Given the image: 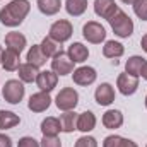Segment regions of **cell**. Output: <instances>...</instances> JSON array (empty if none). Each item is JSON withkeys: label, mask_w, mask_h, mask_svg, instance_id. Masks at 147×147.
Listing matches in <instances>:
<instances>
[{"label": "cell", "mask_w": 147, "mask_h": 147, "mask_svg": "<svg viewBox=\"0 0 147 147\" xmlns=\"http://www.w3.org/2000/svg\"><path fill=\"white\" fill-rule=\"evenodd\" d=\"M144 63H146V58H142V57H139V55H134V57H130V58L127 60V63H125V72L130 74V75H135V77H140V69H142Z\"/></svg>", "instance_id": "cell-27"}, {"label": "cell", "mask_w": 147, "mask_h": 147, "mask_svg": "<svg viewBox=\"0 0 147 147\" xmlns=\"http://www.w3.org/2000/svg\"><path fill=\"white\" fill-rule=\"evenodd\" d=\"M65 10L72 17H80L87 10V0H65Z\"/></svg>", "instance_id": "cell-26"}, {"label": "cell", "mask_w": 147, "mask_h": 147, "mask_svg": "<svg viewBox=\"0 0 147 147\" xmlns=\"http://www.w3.org/2000/svg\"><path fill=\"white\" fill-rule=\"evenodd\" d=\"M116 87H118V91L123 96H132L139 89V77L130 75V74H127V72L120 74L118 79H116Z\"/></svg>", "instance_id": "cell-9"}, {"label": "cell", "mask_w": 147, "mask_h": 147, "mask_svg": "<svg viewBox=\"0 0 147 147\" xmlns=\"http://www.w3.org/2000/svg\"><path fill=\"white\" fill-rule=\"evenodd\" d=\"M140 46H142V50L147 53V33L142 36V39H140Z\"/></svg>", "instance_id": "cell-37"}, {"label": "cell", "mask_w": 147, "mask_h": 147, "mask_svg": "<svg viewBox=\"0 0 147 147\" xmlns=\"http://www.w3.org/2000/svg\"><path fill=\"white\" fill-rule=\"evenodd\" d=\"M21 123L19 115H16L14 111H7V110H0V130H9L14 128Z\"/></svg>", "instance_id": "cell-23"}, {"label": "cell", "mask_w": 147, "mask_h": 147, "mask_svg": "<svg viewBox=\"0 0 147 147\" xmlns=\"http://www.w3.org/2000/svg\"><path fill=\"white\" fill-rule=\"evenodd\" d=\"M94 99L99 106H110L115 101V87L110 82H103L94 91Z\"/></svg>", "instance_id": "cell-11"}, {"label": "cell", "mask_w": 147, "mask_h": 147, "mask_svg": "<svg viewBox=\"0 0 147 147\" xmlns=\"http://www.w3.org/2000/svg\"><path fill=\"white\" fill-rule=\"evenodd\" d=\"M31 10L29 0H10L5 7L0 9V22L5 28H17L28 17Z\"/></svg>", "instance_id": "cell-1"}, {"label": "cell", "mask_w": 147, "mask_h": 147, "mask_svg": "<svg viewBox=\"0 0 147 147\" xmlns=\"http://www.w3.org/2000/svg\"><path fill=\"white\" fill-rule=\"evenodd\" d=\"M28 45V39L22 33H17V31H12V33H7L5 34V46L9 50H14L17 53H21Z\"/></svg>", "instance_id": "cell-17"}, {"label": "cell", "mask_w": 147, "mask_h": 147, "mask_svg": "<svg viewBox=\"0 0 147 147\" xmlns=\"http://www.w3.org/2000/svg\"><path fill=\"white\" fill-rule=\"evenodd\" d=\"M58 84V75L53 72V70H41L38 74L36 79V86L39 87V91H45V92H51Z\"/></svg>", "instance_id": "cell-13"}, {"label": "cell", "mask_w": 147, "mask_h": 147, "mask_svg": "<svg viewBox=\"0 0 147 147\" xmlns=\"http://www.w3.org/2000/svg\"><path fill=\"white\" fill-rule=\"evenodd\" d=\"M134 12L140 21H147V0H135L134 2Z\"/></svg>", "instance_id": "cell-29"}, {"label": "cell", "mask_w": 147, "mask_h": 147, "mask_svg": "<svg viewBox=\"0 0 147 147\" xmlns=\"http://www.w3.org/2000/svg\"><path fill=\"white\" fill-rule=\"evenodd\" d=\"M62 132V123L60 118L55 116H46L41 121V134L45 137H58V134Z\"/></svg>", "instance_id": "cell-16"}, {"label": "cell", "mask_w": 147, "mask_h": 147, "mask_svg": "<svg viewBox=\"0 0 147 147\" xmlns=\"http://www.w3.org/2000/svg\"><path fill=\"white\" fill-rule=\"evenodd\" d=\"M51 105V98H50V92H45V91H39L31 94L29 101H28V108L33 111V113H43L50 108Z\"/></svg>", "instance_id": "cell-10"}, {"label": "cell", "mask_w": 147, "mask_h": 147, "mask_svg": "<svg viewBox=\"0 0 147 147\" xmlns=\"http://www.w3.org/2000/svg\"><path fill=\"white\" fill-rule=\"evenodd\" d=\"M39 147H62V140L58 137H45L43 135Z\"/></svg>", "instance_id": "cell-32"}, {"label": "cell", "mask_w": 147, "mask_h": 147, "mask_svg": "<svg viewBox=\"0 0 147 147\" xmlns=\"http://www.w3.org/2000/svg\"><path fill=\"white\" fill-rule=\"evenodd\" d=\"M140 77H142L144 80H147V62L142 65V69H140Z\"/></svg>", "instance_id": "cell-36"}, {"label": "cell", "mask_w": 147, "mask_h": 147, "mask_svg": "<svg viewBox=\"0 0 147 147\" xmlns=\"http://www.w3.org/2000/svg\"><path fill=\"white\" fill-rule=\"evenodd\" d=\"M82 36L86 41H89L92 45H101L106 39V29H105V26H101L96 21H87L82 28Z\"/></svg>", "instance_id": "cell-6"}, {"label": "cell", "mask_w": 147, "mask_h": 147, "mask_svg": "<svg viewBox=\"0 0 147 147\" xmlns=\"http://www.w3.org/2000/svg\"><path fill=\"white\" fill-rule=\"evenodd\" d=\"M120 10L115 0H94V12L98 17L110 21L111 17Z\"/></svg>", "instance_id": "cell-12"}, {"label": "cell", "mask_w": 147, "mask_h": 147, "mask_svg": "<svg viewBox=\"0 0 147 147\" xmlns=\"http://www.w3.org/2000/svg\"><path fill=\"white\" fill-rule=\"evenodd\" d=\"M74 147H98V140L91 135H82V137L77 139Z\"/></svg>", "instance_id": "cell-30"}, {"label": "cell", "mask_w": 147, "mask_h": 147, "mask_svg": "<svg viewBox=\"0 0 147 147\" xmlns=\"http://www.w3.org/2000/svg\"><path fill=\"white\" fill-rule=\"evenodd\" d=\"M74 63L72 60L69 58V55L65 51H58L53 58H51V70L57 75H69L74 72Z\"/></svg>", "instance_id": "cell-7"}, {"label": "cell", "mask_w": 147, "mask_h": 147, "mask_svg": "<svg viewBox=\"0 0 147 147\" xmlns=\"http://www.w3.org/2000/svg\"><path fill=\"white\" fill-rule=\"evenodd\" d=\"M2 55H3V48L0 46V65H2Z\"/></svg>", "instance_id": "cell-39"}, {"label": "cell", "mask_w": 147, "mask_h": 147, "mask_svg": "<svg viewBox=\"0 0 147 147\" xmlns=\"http://www.w3.org/2000/svg\"><path fill=\"white\" fill-rule=\"evenodd\" d=\"M17 72H19V80L21 82H24V84H31V82H36L38 79V67L34 65H31V63H21V67L17 69Z\"/></svg>", "instance_id": "cell-20"}, {"label": "cell", "mask_w": 147, "mask_h": 147, "mask_svg": "<svg viewBox=\"0 0 147 147\" xmlns=\"http://www.w3.org/2000/svg\"><path fill=\"white\" fill-rule=\"evenodd\" d=\"M2 67L7 72H16L21 67V53L14 51V50H3L2 55Z\"/></svg>", "instance_id": "cell-15"}, {"label": "cell", "mask_w": 147, "mask_h": 147, "mask_svg": "<svg viewBox=\"0 0 147 147\" xmlns=\"http://www.w3.org/2000/svg\"><path fill=\"white\" fill-rule=\"evenodd\" d=\"M123 53H125V46L115 39L106 41L103 46V55L106 58H120V57H123Z\"/></svg>", "instance_id": "cell-24"}, {"label": "cell", "mask_w": 147, "mask_h": 147, "mask_svg": "<svg viewBox=\"0 0 147 147\" xmlns=\"http://www.w3.org/2000/svg\"><path fill=\"white\" fill-rule=\"evenodd\" d=\"M103 125L108 130H116L123 125V113L120 110H108L103 115Z\"/></svg>", "instance_id": "cell-19"}, {"label": "cell", "mask_w": 147, "mask_h": 147, "mask_svg": "<svg viewBox=\"0 0 147 147\" xmlns=\"http://www.w3.org/2000/svg\"><path fill=\"white\" fill-rule=\"evenodd\" d=\"M72 79H74V84L87 87V86H91V84L96 82L98 74H96V69H92L89 65H82V67L75 69L72 72Z\"/></svg>", "instance_id": "cell-8"}, {"label": "cell", "mask_w": 147, "mask_h": 147, "mask_svg": "<svg viewBox=\"0 0 147 147\" xmlns=\"http://www.w3.org/2000/svg\"><path fill=\"white\" fill-rule=\"evenodd\" d=\"M55 105L60 111H72L79 105V92L74 87H63L57 98H55Z\"/></svg>", "instance_id": "cell-5"}, {"label": "cell", "mask_w": 147, "mask_h": 147, "mask_svg": "<svg viewBox=\"0 0 147 147\" xmlns=\"http://www.w3.org/2000/svg\"><path fill=\"white\" fill-rule=\"evenodd\" d=\"M121 147H139L134 140H130V139H123V144H121Z\"/></svg>", "instance_id": "cell-35"}, {"label": "cell", "mask_w": 147, "mask_h": 147, "mask_svg": "<svg viewBox=\"0 0 147 147\" xmlns=\"http://www.w3.org/2000/svg\"><path fill=\"white\" fill-rule=\"evenodd\" d=\"M96 115L92 111H82L77 118V130H80L82 134H89L96 128Z\"/></svg>", "instance_id": "cell-18"}, {"label": "cell", "mask_w": 147, "mask_h": 147, "mask_svg": "<svg viewBox=\"0 0 147 147\" xmlns=\"http://www.w3.org/2000/svg\"><path fill=\"white\" fill-rule=\"evenodd\" d=\"M74 34V26L70 21H67V19H58V21H55L51 26H50V33H48V36L51 38L53 41H57L58 45H62V43H65V41H69Z\"/></svg>", "instance_id": "cell-4"}, {"label": "cell", "mask_w": 147, "mask_h": 147, "mask_svg": "<svg viewBox=\"0 0 147 147\" xmlns=\"http://www.w3.org/2000/svg\"><path fill=\"white\" fill-rule=\"evenodd\" d=\"M146 147H147V146H146Z\"/></svg>", "instance_id": "cell-41"}, {"label": "cell", "mask_w": 147, "mask_h": 147, "mask_svg": "<svg viewBox=\"0 0 147 147\" xmlns=\"http://www.w3.org/2000/svg\"><path fill=\"white\" fill-rule=\"evenodd\" d=\"M0 147H12V139L5 134H0Z\"/></svg>", "instance_id": "cell-34"}, {"label": "cell", "mask_w": 147, "mask_h": 147, "mask_svg": "<svg viewBox=\"0 0 147 147\" xmlns=\"http://www.w3.org/2000/svg\"><path fill=\"white\" fill-rule=\"evenodd\" d=\"M36 5L41 14H45V16H55L62 9V0H36Z\"/></svg>", "instance_id": "cell-22"}, {"label": "cell", "mask_w": 147, "mask_h": 147, "mask_svg": "<svg viewBox=\"0 0 147 147\" xmlns=\"http://www.w3.org/2000/svg\"><path fill=\"white\" fill-rule=\"evenodd\" d=\"M108 22H110L113 33L118 38H130L134 34V21H132L130 16L125 14L123 10H118Z\"/></svg>", "instance_id": "cell-2"}, {"label": "cell", "mask_w": 147, "mask_h": 147, "mask_svg": "<svg viewBox=\"0 0 147 147\" xmlns=\"http://www.w3.org/2000/svg\"><path fill=\"white\" fill-rule=\"evenodd\" d=\"M77 118L79 115L75 111H63V115H60V123H62V132L65 134H72L74 130H77Z\"/></svg>", "instance_id": "cell-21"}, {"label": "cell", "mask_w": 147, "mask_h": 147, "mask_svg": "<svg viewBox=\"0 0 147 147\" xmlns=\"http://www.w3.org/2000/svg\"><path fill=\"white\" fill-rule=\"evenodd\" d=\"M24 92H26V87H24V82L17 80V79H10L3 84L2 87V96L7 103L10 105H19L24 98Z\"/></svg>", "instance_id": "cell-3"}, {"label": "cell", "mask_w": 147, "mask_h": 147, "mask_svg": "<svg viewBox=\"0 0 147 147\" xmlns=\"http://www.w3.org/2000/svg\"><path fill=\"white\" fill-rule=\"evenodd\" d=\"M26 60H28V63H31V65H34V67H43L45 63H46V57L43 55V51H41V48H39V45H33L29 50H28V57H26Z\"/></svg>", "instance_id": "cell-25"}, {"label": "cell", "mask_w": 147, "mask_h": 147, "mask_svg": "<svg viewBox=\"0 0 147 147\" xmlns=\"http://www.w3.org/2000/svg\"><path fill=\"white\" fill-rule=\"evenodd\" d=\"M120 2H123V3H127V5H134L135 0H120Z\"/></svg>", "instance_id": "cell-38"}, {"label": "cell", "mask_w": 147, "mask_h": 147, "mask_svg": "<svg viewBox=\"0 0 147 147\" xmlns=\"http://www.w3.org/2000/svg\"><path fill=\"white\" fill-rule=\"evenodd\" d=\"M67 55H69V58L72 60L74 63H84V62L87 60V57H89V48H87L86 45L75 41V43H72V45L69 46Z\"/></svg>", "instance_id": "cell-14"}, {"label": "cell", "mask_w": 147, "mask_h": 147, "mask_svg": "<svg viewBox=\"0 0 147 147\" xmlns=\"http://www.w3.org/2000/svg\"><path fill=\"white\" fill-rule=\"evenodd\" d=\"M123 144V137L120 135H108L103 142V147H121Z\"/></svg>", "instance_id": "cell-31"}, {"label": "cell", "mask_w": 147, "mask_h": 147, "mask_svg": "<svg viewBox=\"0 0 147 147\" xmlns=\"http://www.w3.org/2000/svg\"><path fill=\"white\" fill-rule=\"evenodd\" d=\"M146 108H147V96H146Z\"/></svg>", "instance_id": "cell-40"}, {"label": "cell", "mask_w": 147, "mask_h": 147, "mask_svg": "<svg viewBox=\"0 0 147 147\" xmlns=\"http://www.w3.org/2000/svg\"><path fill=\"white\" fill-rule=\"evenodd\" d=\"M17 147H39V142L34 137H22V139H19Z\"/></svg>", "instance_id": "cell-33"}, {"label": "cell", "mask_w": 147, "mask_h": 147, "mask_svg": "<svg viewBox=\"0 0 147 147\" xmlns=\"http://www.w3.org/2000/svg\"><path fill=\"white\" fill-rule=\"evenodd\" d=\"M39 48H41V51H43V55H45L46 58H53V57H55V55L60 51V46H58V43H57V41H53L50 36H46L43 41H41Z\"/></svg>", "instance_id": "cell-28"}]
</instances>
